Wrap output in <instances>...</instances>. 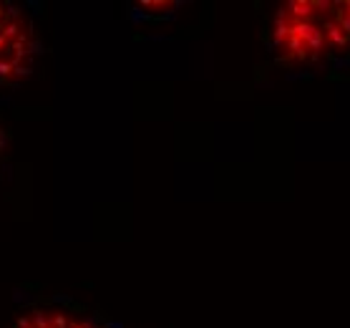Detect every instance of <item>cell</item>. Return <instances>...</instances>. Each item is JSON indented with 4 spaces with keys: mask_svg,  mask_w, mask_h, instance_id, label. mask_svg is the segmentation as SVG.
I'll use <instances>...</instances> for the list:
<instances>
[{
    "mask_svg": "<svg viewBox=\"0 0 350 328\" xmlns=\"http://www.w3.org/2000/svg\"><path fill=\"white\" fill-rule=\"evenodd\" d=\"M280 64L315 66L350 51V0H287L270 21Z\"/></svg>",
    "mask_w": 350,
    "mask_h": 328,
    "instance_id": "cell-1",
    "label": "cell"
},
{
    "mask_svg": "<svg viewBox=\"0 0 350 328\" xmlns=\"http://www.w3.org/2000/svg\"><path fill=\"white\" fill-rule=\"evenodd\" d=\"M36 56L38 40L28 16L13 3H0V86L25 79Z\"/></svg>",
    "mask_w": 350,
    "mask_h": 328,
    "instance_id": "cell-2",
    "label": "cell"
},
{
    "mask_svg": "<svg viewBox=\"0 0 350 328\" xmlns=\"http://www.w3.org/2000/svg\"><path fill=\"white\" fill-rule=\"evenodd\" d=\"M13 328H106L91 318H83L79 313H71L56 305H43V308H31L23 316H18Z\"/></svg>",
    "mask_w": 350,
    "mask_h": 328,
    "instance_id": "cell-3",
    "label": "cell"
}]
</instances>
